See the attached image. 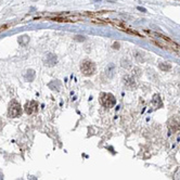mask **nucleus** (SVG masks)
I'll return each mask as SVG.
<instances>
[{"instance_id": "obj_1", "label": "nucleus", "mask_w": 180, "mask_h": 180, "mask_svg": "<svg viewBox=\"0 0 180 180\" xmlns=\"http://www.w3.org/2000/svg\"><path fill=\"white\" fill-rule=\"evenodd\" d=\"M22 114V108H21V104L18 103V101L12 100L9 104V108H8V115L9 117H18L21 116Z\"/></svg>"}, {"instance_id": "obj_2", "label": "nucleus", "mask_w": 180, "mask_h": 180, "mask_svg": "<svg viewBox=\"0 0 180 180\" xmlns=\"http://www.w3.org/2000/svg\"><path fill=\"white\" fill-rule=\"evenodd\" d=\"M81 73L85 75V76H90V75H93L95 72V65L93 62H91L89 60H86L84 61L80 65Z\"/></svg>"}, {"instance_id": "obj_3", "label": "nucleus", "mask_w": 180, "mask_h": 180, "mask_svg": "<svg viewBox=\"0 0 180 180\" xmlns=\"http://www.w3.org/2000/svg\"><path fill=\"white\" fill-rule=\"evenodd\" d=\"M100 102L101 104L105 106V108H113L115 103H116V100L114 98V95L112 93H101L100 97Z\"/></svg>"}, {"instance_id": "obj_4", "label": "nucleus", "mask_w": 180, "mask_h": 180, "mask_svg": "<svg viewBox=\"0 0 180 180\" xmlns=\"http://www.w3.org/2000/svg\"><path fill=\"white\" fill-rule=\"evenodd\" d=\"M168 127L170 128L172 131L180 130V118L178 116L171 117L168 122Z\"/></svg>"}, {"instance_id": "obj_5", "label": "nucleus", "mask_w": 180, "mask_h": 180, "mask_svg": "<svg viewBox=\"0 0 180 180\" xmlns=\"http://www.w3.org/2000/svg\"><path fill=\"white\" fill-rule=\"evenodd\" d=\"M38 110V103H37L36 101H29V102H27L26 105H25V112L26 114H33V113H35Z\"/></svg>"}, {"instance_id": "obj_6", "label": "nucleus", "mask_w": 180, "mask_h": 180, "mask_svg": "<svg viewBox=\"0 0 180 180\" xmlns=\"http://www.w3.org/2000/svg\"><path fill=\"white\" fill-rule=\"evenodd\" d=\"M124 84L126 85L127 88H129V89H134L136 88V82H135V79H132L130 77L126 76L124 78Z\"/></svg>"}, {"instance_id": "obj_7", "label": "nucleus", "mask_w": 180, "mask_h": 180, "mask_svg": "<svg viewBox=\"0 0 180 180\" xmlns=\"http://www.w3.org/2000/svg\"><path fill=\"white\" fill-rule=\"evenodd\" d=\"M55 62H57V57H55L54 54H48L47 58H46V60H45L46 65H49V66L54 65Z\"/></svg>"}, {"instance_id": "obj_8", "label": "nucleus", "mask_w": 180, "mask_h": 180, "mask_svg": "<svg viewBox=\"0 0 180 180\" xmlns=\"http://www.w3.org/2000/svg\"><path fill=\"white\" fill-rule=\"evenodd\" d=\"M25 78H26L28 81H32L34 78H35V72L33 71V70H29V71H27L26 75H25Z\"/></svg>"}, {"instance_id": "obj_9", "label": "nucleus", "mask_w": 180, "mask_h": 180, "mask_svg": "<svg viewBox=\"0 0 180 180\" xmlns=\"http://www.w3.org/2000/svg\"><path fill=\"white\" fill-rule=\"evenodd\" d=\"M158 66H160V68H161L162 71H165V72H166V71H169V70L171 68L169 63H160Z\"/></svg>"}, {"instance_id": "obj_10", "label": "nucleus", "mask_w": 180, "mask_h": 180, "mask_svg": "<svg viewBox=\"0 0 180 180\" xmlns=\"http://www.w3.org/2000/svg\"><path fill=\"white\" fill-rule=\"evenodd\" d=\"M115 71V68H114V65L113 64H110V66L106 70V74L108 75V77H112L113 76V72Z\"/></svg>"}, {"instance_id": "obj_11", "label": "nucleus", "mask_w": 180, "mask_h": 180, "mask_svg": "<svg viewBox=\"0 0 180 180\" xmlns=\"http://www.w3.org/2000/svg\"><path fill=\"white\" fill-rule=\"evenodd\" d=\"M27 41H28V37L27 36H22L18 38V42L22 44V45H26Z\"/></svg>"}, {"instance_id": "obj_12", "label": "nucleus", "mask_w": 180, "mask_h": 180, "mask_svg": "<svg viewBox=\"0 0 180 180\" xmlns=\"http://www.w3.org/2000/svg\"><path fill=\"white\" fill-rule=\"evenodd\" d=\"M122 66L123 68H129V61H128V60H126V62H125V60H124V59H123L122 60Z\"/></svg>"}, {"instance_id": "obj_13", "label": "nucleus", "mask_w": 180, "mask_h": 180, "mask_svg": "<svg viewBox=\"0 0 180 180\" xmlns=\"http://www.w3.org/2000/svg\"><path fill=\"white\" fill-rule=\"evenodd\" d=\"M75 39L78 41H84L85 40V37H82V36H76L75 37Z\"/></svg>"}, {"instance_id": "obj_14", "label": "nucleus", "mask_w": 180, "mask_h": 180, "mask_svg": "<svg viewBox=\"0 0 180 180\" xmlns=\"http://www.w3.org/2000/svg\"><path fill=\"white\" fill-rule=\"evenodd\" d=\"M7 27H8V25H1V26H0V32L5 31V29H7Z\"/></svg>"}, {"instance_id": "obj_15", "label": "nucleus", "mask_w": 180, "mask_h": 180, "mask_svg": "<svg viewBox=\"0 0 180 180\" xmlns=\"http://www.w3.org/2000/svg\"><path fill=\"white\" fill-rule=\"evenodd\" d=\"M113 48H114V49H119V44H118V42H115V44L113 45Z\"/></svg>"}]
</instances>
